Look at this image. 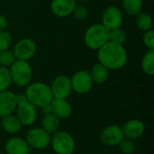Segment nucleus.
I'll use <instances>...</instances> for the list:
<instances>
[{"label":"nucleus","mask_w":154,"mask_h":154,"mask_svg":"<svg viewBox=\"0 0 154 154\" xmlns=\"http://www.w3.org/2000/svg\"><path fill=\"white\" fill-rule=\"evenodd\" d=\"M99 62L111 70L123 68L127 62V52L123 45L107 42L98 50Z\"/></svg>","instance_id":"nucleus-1"},{"label":"nucleus","mask_w":154,"mask_h":154,"mask_svg":"<svg viewBox=\"0 0 154 154\" xmlns=\"http://www.w3.org/2000/svg\"><path fill=\"white\" fill-rule=\"evenodd\" d=\"M24 94L30 103L36 107L41 108L51 104L53 99L50 86L42 82H34L29 84Z\"/></svg>","instance_id":"nucleus-2"},{"label":"nucleus","mask_w":154,"mask_h":154,"mask_svg":"<svg viewBox=\"0 0 154 154\" xmlns=\"http://www.w3.org/2000/svg\"><path fill=\"white\" fill-rule=\"evenodd\" d=\"M85 44L92 50H99L109 42V30L102 23H96L88 28L84 35Z\"/></svg>","instance_id":"nucleus-3"},{"label":"nucleus","mask_w":154,"mask_h":154,"mask_svg":"<svg viewBox=\"0 0 154 154\" xmlns=\"http://www.w3.org/2000/svg\"><path fill=\"white\" fill-rule=\"evenodd\" d=\"M12 83L17 87L28 86L32 78V69L26 60H16L10 67Z\"/></svg>","instance_id":"nucleus-4"},{"label":"nucleus","mask_w":154,"mask_h":154,"mask_svg":"<svg viewBox=\"0 0 154 154\" xmlns=\"http://www.w3.org/2000/svg\"><path fill=\"white\" fill-rule=\"evenodd\" d=\"M51 144L57 154L73 153L75 150V141L73 137L65 131H57L51 139Z\"/></svg>","instance_id":"nucleus-5"},{"label":"nucleus","mask_w":154,"mask_h":154,"mask_svg":"<svg viewBox=\"0 0 154 154\" xmlns=\"http://www.w3.org/2000/svg\"><path fill=\"white\" fill-rule=\"evenodd\" d=\"M51 134L42 128H32L26 134L25 141L31 149L43 150L51 144Z\"/></svg>","instance_id":"nucleus-6"},{"label":"nucleus","mask_w":154,"mask_h":154,"mask_svg":"<svg viewBox=\"0 0 154 154\" xmlns=\"http://www.w3.org/2000/svg\"><path fill=\"white\" fill-rule=\"evenodd\" d=\"M50 88L53 98L67 99L72 91L70 78L66 75H59L53 79Z\"/></svg>","instance_id":"nucleus-7"},{"label":"nucleus","mask_w":154,"mask_h":154,"mask_svg":"<svg viewBox=\"0 0 154 154\" xmlns=\"http://www.w3.org/2000/svg\"><path fill=\"white\" fill-rule=\"evenodd\" d=\"M70 80L72 90L78 94H86L89 92L94 84L90 73L88 70H79L76 72L72 78H70Z\"/></svg>","instance_id":"nucleus-8"},{"label":"nucleus","mask_w":154,"mask_h":154,"mask_svg":"<svg viewBox=\"0 0 154 154\" xmlns=\"http://www.w3.org/2000/svg\"><path fill=\"white\" fill-rule=\"evenodd\" d=\"M36 50V43L32 39L24 38L18 41L14 44L13 53L14 54L16 60L28 61L34 56Z\"/></svg>","instance_id":"nucleus-9"},{"label":"nucleus","mask_w":154,"mask_h":154,"mask_svg":"<svg viewBox=\"0 0 154 154\" xmlns=\"http://www.w3.org/2000/svg\"><path fill=\"white\" fill-rule=\"evenodd\" d=\"M123 23L121 10L116 5L107 6L102 14V24L109 31L120 28Z\"/></svg>","instance_id":"nucleus-10"},{"label":"nucleus","mask_w":154,"mask_h":154,"mask_svg":"<svg viewBox=\"0 0 154 154\" xmlns=\"http://www.w3.org/2000/svg\"><path fill=\"white\" fill-rule=\"evenodd\" d=\"M125 139L122 127L112 125L103 129L100 133V141L106 146H116Z\"/></svg>","instance_id":"nucleus-11"},{"label":"nucleus","mask_w":154,"mask_h":154,"mask_svg":"<svg viewBox=\"0 0 154 154\" xmlns=\"http://www.w3.org/2000/svg\"><path fill=\"white\" fill-rule=\"evenodd\" d=\"M37 107L26 101L16 107V116L22 125H32L37 119Z\"/></svg>","instance_id":"nucleus-12"},{"label":"nucleus","mask_w":154,"mask_h":154,"mask_svg":"<svg viewBox=\"0 0 154 154\" xmlns=\"http://www.w3.org/2000/svg\"><path fill=\"white\" fill-rule=\"evenodd\" d=\"M76 5V0H52L51 10L58 17H67L72 14Z\"/></svg>","instance_id":"nucleus-13"},{"label":"nucleus","mask_w":154,"mask_h":154,"mask_svg":"<svg viewBox=\"0 0 154 154\" xmlns=\"http://www.w3.org/2000/svg\"><path fill=\"white\" fill-rule=\"evenodd\" d=\"M16 107L15 94L14 92L9 90L0 92V117L12 115Z\"/></svg>","instance_id":"nucleus-14"},{"label":"nucleus","mask_w":154,"mask_h":154,"mask_svg":"<svg viewBox=\"0 0 154 154\" xmlns=\"http://www.w3.org/2000/svg\"><path fill=\"white\" fill-rule=\"evenodd\" d=\"M122 129L125 137L134 140L141 137L144 134L145 126L142 121L138 119H131L125 124Z\"/></svg>","instance_id":"nucleus-15"},{"label":"nucleus","mask_w":154,"mask_h":154,"mask_svg":"<svg viewBox=\"0 0 154 154\" xmlns=\"http://www.w3.org/2000/svg\"><path fill=\"white\" fill-rule=\"evenodd\" d=\"M5 149L6 154H29L32 150L26 141L20 137H13L7 140Z\"/></svg>","instance_id":"nucleus-16"},{"label":"nucleus","mask_w":154,"mask_h":154,"mask_svg":"<svg viewBox=\"0 0 154 154\" xmlns=\"http://www.w3.org/2000/svg\"><path fill=\"white\" fill-rule=\"evenodd\" d=\"M51 106L52 109V114L59 119L68 118L72 112V107L66 99L53 98L51 102Z\"/></svg>","instance_id":"nucleus-17"},{"label":"nucleus","mask_w":154,"mask_h":154,"mask_svg":"<svg viewBox=\"0 0 154 154\" xmlns=\"http://www.w3.org/2000/svg\"><path fill=\"white\" fill-rule=\"evenodd\" d=\"M22 124L16 116L9 115L2 117L1 127L7 134H16L22 128Z\"/></svg>","instance_id":"nucleus-18"},{"label":"nucleus","mask_w":154,"mask_h":154,"mask_svg":"<svg viewBox=\"0 0 154 154\" xmlns=\"http://www.w3.org/2000/svg\"><path fill=\"white\" fill-rule=\"evenodd\" d=\"M89 73L93 82L102 84L107 80L109 76V69L106 68L104 65H102L100 62H97L92 67V69Z\"/></svg>","instance_id":"nucleus-19"},{"label":"nucleus","mask_w":154,"mask_h":154,"mask_svg":"<svg viewBox=\"0 0 154 154\" xmlns=\"http://www.w3.org/2000/svg\"><path fill=\"white\" fill-rule=\"evenodd\" d=\"M60 126V119L51 114L44 115L42 119V128L45 130L48 134H54L58 131Z\"/></svg>","instance_id":"nucleus-20"},{"label":"nucleus","mask_w":154,"mask_h":154,"mask_svg":"<svg viewBox=\"0 0 154 154\" xmlns=\"http://www.w3.org/2000/svg\"><path fill=\"white\" fill-rule=\"evenodd\" d=\"M142 69L149 76L154 75V49L149 50L143 57Z\"/></svg>","instance_id":"nucleus-21"},{"label":"nucleus","mask_w":154,"mask_h":154,"mask_svg":"<svg viewBox=\"0 0 154 154\" xmlns=\"http://www.w3.org/2000/svg\"><path fill=\"white\" fill-rule=\"evenodd\" d=\"M135 23L137 25V27L143 31V32H147L149 30H152V16L147 14V13H143V12H140L138 14L135 15Z\"/></svg>","instance_id":"nucleus-22"},{"label":"nucleus","mask_w":154,"mask_h":154,"mask_svg":"<svg viewBox=\"0 0 154 154\" xmlns=\"http://www.w3.org/2000/svg\"><path fill=\"white\" fill-rule=\"evenodd\" d=\"M125 11L130 15H136L143 9V0H122Z\"/></svg>","instance_id":"nucleus-23"},{"label":"nucleus","mask_w":154,"mask_h":154,"mask_svg":"<svg viewBox=\"0 0 154 154\" xmlns=\"http://www.w3.org/2000/svg\"><path fill=\"white\" fill-rule=\"evenodd\" d=\"M12 84V78L9 68L0 66V92L5 91Z\"/></svg>","instance_id":"nucleus-24"},{"label":"nucleus","mask_w":154,"mask_h":154,"mask_svg":"<svg viewBox=\"0 0 154 154\" xmlns=\"http://www.w3.org/2000/svg\"><path fill=\"white\" fill-rule=\"evenodd\" d=\"M126 41V33L120 28L109 31V42L123 45Z\"/></svg>","instance_id":"nucleus-25"},{"label":"nucleus","mask_w":154,"mask_h":154,"mask_svg":"<svg viewBox=\"0 0 154 154\" xmlns=\"http://www.w3.org/2000/svg\"><path fill=\"white\" fill-rule=\"evenodd\" d=\"M16 60L13 51L6 50L0 51V66L1 67H5V68H10L11 65Z\"/></svg>","instance_id":"nucleus-26"},{"label":"nucleus","mask_w":154,"mask_h":154,"mask_svg":"<svg viewBox=\"0 0 154 154\" xmlns=\"http://www.w3.org/2000/svg\"><path fill=\"white\" fill-rule=\"evenodd\" d=\"M119 151L123 154H133L136 150L135 143L132 139L125 138L119 144Z\"/></svg>","instance_id":"nucleus-27"},{"label":"nucleus","mask_w":154,"mask_h":154,"mask_svg":"<svg viewBox=\"0 0 154 154\" xmlns=\"http://www.w3.org/2000/svg\"><path fill=\"white\" fill-rule=\"evenodd\" d=\"M12 43V36L11 34L5 31H0V51H6L9 49Z\"/></svg>","instance_id":"nucleus-28"},{"label":"nucleus","mask_w":154,"mask_h":154,"mask_svg":"<svg viewBox=\"0 0 154 154\" xmlns=\"http://www.w3.org/2000/svg\"><path fill=\"white\" fill-rule=\"evenodd\" d=\"M72 14L78 20H84L88 16V10L85 5H76Z\"/></svg>","instance_id":"nucleus-29"},{"label":"nucleus","mask_w":154,"mask_h":154,"mask_svg":"<svg viewBox=\"0 0 154 154\" xmlns=\"http://www.w3.org/2000/svg\"><path fill=\"white\" fill-rule=\"evenodd\" d=\"M143 41L144 45L149 48V50L154 49V31L152 29L144 32Z\"/></svg>","instance_id":"nucleus-30"},{"label":"nucleus","mask_w":154,"mask_h":154,"mask_svg":"<svg viewBox=\"0 0 154 154\" xmlns=\"http://www.w3.org/2000/svg\"><path fill=\"white\" fill-rule=\"evenodd\" d=\"M8 26V20L7 18L3 15L0 14V31H5Z\"/></svg>","instance_id":"nucleus-31"},{"label":"nucleus","mask_w":154,"mask_h":154,"mask_svg":"<svg viewBox=\"0 0 154 154\" xmlns=\"http://www.w3.org/2000/svg\"><path fill=\"white\" fill-rule=\"evenodd\" d=\"M15 101H16V105L19 106L28 100H27L25 94H18V95H15Z\"/></svg>","instance_id":"nucleus-32"},{"label":"nucleus","mask_w":154,"mask_h":154,"mask_svg":"<svg viewBox=\"0 0 154 154\" xmlns=\"http://www.w3.org/2000/svg\"><path fill=\"white\" fill-rule=\"evenodd\" d=\"M42 110L43 115H48V114H51V113H52V109H51V104L42 106Z\"/></svg>","instance_id":"nucleus-33"},{"label":"nucleus","mask_w":154,"mask_h":154,"mask_svg":"<svg viewBox=\"0 0 154 154\" xmlns=\"http://www.w3.org/2000/svg\"><path fill=\"white\" fill-rule=\"evenodd\" d=\"M76 1H79V2H86L88 0H76Z\"/></svg>","instance_id":"nucleus-34"},{"label":"nucleus","mask_w":154,"mask_h":154,"mask_svg":"<svg viewBox=\"0 0 154 154\" xmlns=\"http://www.w3.org/2000/svg\"><path fill=\"white\" fill-rule=\"evenodd\" d=\"M0 154H3V153H0Z\"/></svg>","instance_id":"nucleus-35"},{"label":"nucleus","mask_w":154,"mask_h":154,"mask_svg":"<svg viewBox=\"0 0 154 154\" xmlns=\"http://www.w3.org/2000/svg\"><path fill=\"white\" fill-rule=\"evenodd\" d=\"M70 154H73V153H70Z\"/></svg>","instance_id":"nucleus-36"}]
</instances>
